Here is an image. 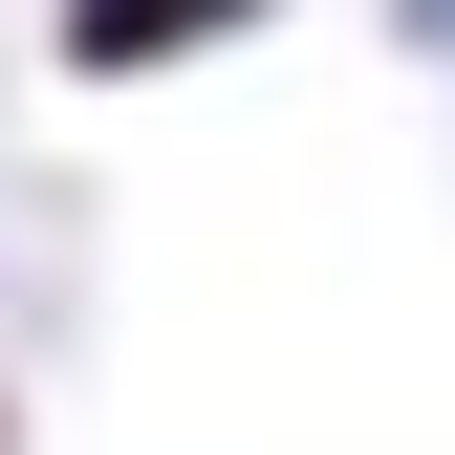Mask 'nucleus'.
I'll list each match as a JSON object with an SVG mask.
<instances>
[{"label": "nucleus", "mask_w": 455, "mask_h": 455, "mask_svg": "<svg viewBox=\"0 0 455 455\" xmlns=\"http://www.w3.org/2000/svg\"><path fill=\"white\" fill-rule=\"evenodd\" d=\"M390 22H412V44H455V0H390Z\"/></svg>", "instance_id": "nucleus-2"}, {"label": "nucleus", "mask_w": 455, "mask_h": 455, "mask_svg": "<svg viewBox=\"0 0 455 455\" xmlns=\"http://www.w3.org/2000/svg\"><path fill=\"white\" fill-rule=\"evenodd\" d=\"M239 22H282V0H66V87H152V66H196Z\"/></svg>", "instance_id": "nucleus-1"}]
</instances>
